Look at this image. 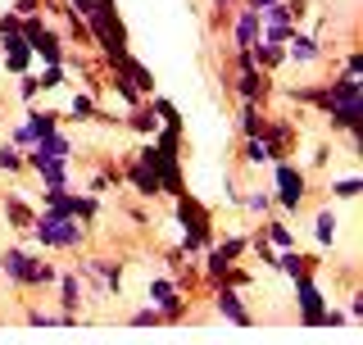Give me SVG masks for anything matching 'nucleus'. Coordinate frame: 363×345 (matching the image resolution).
I'll return each mask as SVG.
<instances>
[{
  "mask_svg": "<svg viewBox=\"0 0 363 345\" xmlns=\"http://www.w3.org/2000/svg\"><path fill=\"white\" fill-rule=\"evenodd\" d=\"M173 214H177V223H182V241H177V250L186 259H200L204 250L218 241V218H213V209L204 200H196L191 191H182L177 200H173Z\"/></svg>",
  "mask_w": 363,
  "mask_h": 345,
  "instance_id": "1",
  "label": "nucleus"
},
{
  "mask_svg": "<svg viewBox=\"0 0 363 345\" xmlns=\"http://www.w3.org/2000/svg\"><path fill=\"white\" fill-rule=\"evenodd\" d=\"M28 241L41 246L45 255H82L86 241H91V227L77 223V218H55V214L37 209V223H32Z\"/></svg>",
  "mask_w": 363,
  "mask_h": 345,
  "instance_id": "2",
  "label": "nucleus"
},
{
  "mask_svg": "<svg viewBox=\"0 0 363 345\" xmlns=\"http://www.w3.org/2000/svg\"><path fill=\"white\" fill-rule=\"evenodd\" d=\"M82 18H86V28H91V45H96V55L105 64H113L118 55L132 50L128 28H123V18H118V0H91V9H86Z\"/></svg>",
  "mask_w": 363,
  "mask_h": 345,
  "instance_id": "3",
  "label": "nucleus"
},
{
  "mask_svg": "<svg viewBox=\"0 0 363 345\" xmlns=\"http://www.w3.org/2000/svg\"><path fill=\"white\" fill-rule=\"evenodd\" d=\"M332 136L340 132H354L359 119H363V100H359V73H340L327 82V109H323Z\"/></svg>",
  "mask_w": 363,
  "mask_h": 345,
  "instance_id": "4",
  "label": "nucleus"
},
{
  "mask_svg": "<svg viewBox=\"0 0 363 345\" xmlns=\"http://www.w3.org/2000/svg\"><path fill=\"white\" fill-rule=\"evenodd\" d=\"M313 182H309V168L291 164V159H277L272 164V209L277 214H300L304 200H309Z\"/></svg>",
  "mask_w": 363,
  "mask_h": 345,
  "instance_id": "5",
  "label": "nucleus"
},
{
  "mask_svg": "<svg viewBox=\"0 0 363 345\" xmlns=\"http://www.w3.org/2000/svg\"><path fill=\"white\" fill-rule=\"evenodd\" d=\"M41 209L55 214V218H77V223L91 227L105 204H100V195H86L77 187H60V191H41Z\"/></svg>",
  "mask_w": 363,
  "mask_h": 345,
  "instance_id": "6",
  "label": "nucleus"
},
{
  "mask_svg": "<svg viewBox=\"0 0 363 345\" xmlns=\"http://www.w3.org/2000/svg\"><path fill=\"white\" fill-rule=\"evenodd\" d=\"M223 87L232 91L236 100H255V105H268V100L277 96V82H272V73H264V68H232Z\"/></svg>",
  "mask_w": 363,
  "mask_h": 345,
  "instance_id": "7",
  "label": "nucleus"
},
{
  "mask_svg": "<svg viewBox=\"0 0 363 345\" xmlns=\"http://www.w3.org/2000/svg\"><path fill=\"white\" fill-rule=\"evenodd\" d=\"M323 314H327V295L318 278H295V323L323 327Z\"/></svg>",
  "mask_w": 363,
  "mask_h": 345,
  "instance_id": "8",
  "label": "nucleus"
},
{
  "mask_svg": "<svg viewBox=\"0 0 363 345\" xmlns=\"http://www.w3.org/2000/svg\"><path fill=\"white\" fill-rule=\"evenodd\" d=\"M118 172H123V182H128L141 200H159V177H155V168L145 164L136 150H123L118 155Z\"/></svg>",
  "mask_w": 363,
  "mask_h": 345,
  "instance_id": "9",
  "label": "nucleus"
},
{
  "mask_svg": "<svg viewBox=\"0 0 363 345\" xmlns=\"http://www.w3.org/2000/svg\"><path fill=\"white\" fill-rule=\"evenodd\" d=\"M209 295H213V314L223 318V323H232V327H255V314H250V305H245V295L236 291V286H209Z\"/></svg>",
  "mask_w": 363,
  "mask_h": 345,
  "instance_id": "10",
  "label": "nucleus"
},
{
  "mask_svg": "<svg viewBox=\"0 0 363 345\" xmlns=\"http://www.w3.org/2000/svg\"><path fill=\"white\" fill-rule=\"evenodd\" d=\"M60 282V268L50 263V255L45 250H32L28 246V255H23V278H18V291L28 295V291H45V286H55Z\"/></svg>",
  "mask_w": 363,
  "mask_h": 345,
  "instance_id": "11",
  "label": "nucleus"
},
{
  "mask_svg": "<svg viewBox=\"0 0 363 345\" xmlns=\"http://www.w3.org/2000/svg\"><path fill=\"white\" fill-rule=\"evenodd\" d=\"M73 155H77V146H73V136H68L64 128L60 132H50V136H41L37 146H28V150H23V164H45V159H68V164H73Z\"/></svg>",
  "mask_w": 363,
  "mask_h": 345,
  "instance_id": "12",
  "label": "nucleus"
},
{
  "mask_svg": "<svg viewBox=\"0 0 363 345\" xmlns=\"http://www.w3.org/2000/svg\"><path fill=\"white\" fill-rule=\"evenodd\" d=\"M264 141H268V150H272V164H277V159H291L295 146H300V128H295V119H277V114H268Z\"/></svg>",
  "mask_w": 363,
  "mask_h": 345,
  "instance_id": "13",
  "label": "nucleus"
},
{
  "mask_svg": "<svg viewBox=\"0 0 363 345\" xmlns=\"http://www.w3.org/2000/svg\"><path fill=\"white\" fill-rule=\"evenodd\" d=\"M232 50H250L259 37H264V18H259V9H250V5H241V9H232Z\"/></svg>",
  "mask_w": 363,
  "mask_h": 345,
  "instance_id": "14",
  "label": "nucleus"
},
{
  "mask_svg": "<svg viewBox=\"0 0 363 345\" xmlns=\"http://www.w3.org/2000/svg\"><path fill=\"white\" fill-rule=\"evenodd\" d=\"M272 268L277 273H286V278L295 282V278H318V255H304L300 246H291V250H277V259H272Z\"/></svg>",
  "mask_w": 363,
  "mask_h": 345,
  "instance_id": "15",
  "label": "nucleus"
},
{
  "mask_svg": "<svg viewBox=\"0 0 363 345\" xmlns=\"http://www.w3.org/2000/svg\"><path fill=\"white\" fill-rule=\"evenodd\" d=\"M105 68H109V73H118V77H128V82L141 91V96H155V73H150V68H145L141 60H136L132 50H128V55H118V60L105 64Z\"/></svg>",
  "mask_w": 363,
  "mask_h": 345,
  "instance_id": "16",
  "label": "nucleus"
},
{
  "mask_svg": "<svg viewBox=\"0 0 363 345\" xmlns=\"http://www.w3.org/2000/svg\"><path fill=\"white\" fill-rule=\"evenodd\" d=\"M32 223H37V204H28L23 191H5V227H14L18 236H28Z\"/></svg>",
  "mask_w": 363,
  "mask_h": 345,
  "instance_id": "17",
  "label": "nucleus"
},
{
  "mask_svg": "<svg viewBox=\"0 0 363 345\" xmlns=\"http://www.w3.org/2000/svg\"><path fill=\"white\" fill-rule=\"evenodd\" d=\"M18 128L28 132V141H32V146H37L41 136H50V132H60V128H64V114H60V109H32V105H28V114H23Z\"/></svg>",
  "mask_w": 363,
  "mask_h": 345,
  "instance_id": "18",
  "label": "nucleus"
},
{
  "mask_svg": "<svg viewBox=\"0 0 363 345\" xmlns=\"http://www.w3.org/2000/svg\"><path fill=\"white\" fill-rule=\"evenodd\" d=\"M0 55H5V73H28L32 68V50L23 41V32H0Z\"/></svg>",
  "mask_w": 363,
  "mask_h": 345,
  "instance_id": "19",
  "label": "nucleus"
},
{
  "mask_svg": "<svg viewBox=\"0 0 363 345\" xmlns=\"http://www.w3.org/2000/svg\"><path fill=\"white\" fill-rule=\"evenodd\" d=\"M60 314H68V318H77L82 323V305H86V291H82V278H77L73 268L68 273H60Z\"/></svg>",
  "mask_w": 363,
  "mask_h": 345,
  "instance_id": "20",
  "label": "nucleus"
},
{
  "mask_svg": "<svg viewBox=\"0 0 363 345\" xmlns=\"http://www.w3.org/2000/svg\"><path fill=\"white\" fill-rule=\"evenodd\" d=\"M281 50H286L291 64H318V60H323V41H318L313 32H300V28L291 32V41L281 45Z\"/></svg>",
  "mask_w": 363,
  "mask_h": 345,
  "instance_id": "21",
  "label": "nucleus"
},
{
  "mask_svg": "<svg viewBox=\"0 0 363 345\" xmlns=\"http://www.w3.org/2000/svg\"><path fill=\"white\" fill-rule=\"evenodd\" d=\"M28 172H37L41 191H60V187H73V172H68V159H45V164H32Z\"/></svg>",
  "mask_w": 363,
  "mask_h": 345,
  "instance_id": "22",
  "label": "nucleus"
},
{
  "mask_svg": "<svg viewBox=\"0 0 363 345\" xmlns=\"http://www.w3.org/2000/svg\"><path fill=\"white\" fill-rule=\"evenodd\" d=\"M264 128H268V105L241 100V105H236V132L241 136H264Z\"/></svg>",
  "mask_w": 363,
  "mask_h": 345,
  "instance_id": "23",
  "label": "nucleus"
},
{
  "mask_svg": "<svg viewBox=\"0 0 363 345\" xmlns=\"http://www.w3.org/2000/svg\"><path fill=\"white\" fill-rule=\"evenodd\" d=\"M123 128H128L132 136H141V141H150V136L159 132V119H155V109L141 100V105H132L128 114H123Z\"/></svg>",
  "mask_w": 363,
  "mask_h": 345,
  "instance_id": "24",
  "label": "nucleus"
},
{
  "mask_svg": "<svg viewBox=\"0 0 363 345\" xmlns=\"http://www.w3.org/2000/svg\"><path fill=\"white\" fill-rule=\"evenodd\" d=\"M96 119H100V96H91V91H73V96H68L64 123H96Z\"/></svg>",
  "mask_w": 363,
  "mask_h": 345,
  "instance_id": "25",
  "label": "nucleus"
},
{
  "mask_svg": "<svg viewBox=\"0 0 363 345\" xmlns=\"http://www.w3.org/2000/svg\"><path fill=\"white\" fill-rule=\"evenodd\" d=\"M336 236H340V214L332 204H323V209L313 214V241L327 250V246H336Z\"/></svg>",
  "mask_w": 363,
  "mask_h": 345,
  "instance_id": "26",
  "label": "nucleus"
},
{
  "mask_svg": "<svg viewBox=\"0 0 363 345\" xmlns=\"http://www.w3.org/2000/svg\"><path fill=\"white\" fill-rule=\"evenodd\" d=\"M145 105L155 109L159 128H173V132H186V119H182V109H177V105H173V100H168V96H159V91H155V96H145Z\"/></svg>",
  "mask_w": 363,
  "mask_h": 345,
  "instance_id": "27",
  "label": "nucleus"
},
{
  "mask_svg": "<svg viewBox=\"0 0 363 345\" xmlns=\"http://www.w3.org/2000/svg\"><path fill=\"white\" fill-rule=\"evenodd\" d=\"M250 64L264 68V73H277V68L286 64V50L272 45V41H255V45H250Z\"/></svg>",
  "mask_w": 363,
  "mask_h": 345,
  "instance_id": "28",
  "label": "nucleus"
},
{
  "mask_svg": "<svg viewBox=\"0 0 363 345\" xmlns=\"http://www.w3.org/2000/svg\"><path fill=\"white\" fill-rule=\"evenodd\" d=\"M23 255H28V246H23V241H14V246L0 250V278L14 286V291H18V278H23Z\"/></svg>",
  "mask_w": 363,
  "mask_h": 345,
  "instance_id": "29",
  "label": "nucleus"
},
{
  "mask_svg": "<svg viewBox=\"0 0 363 345\" xmlns=\"http://www.w3.org/2000/svg\"><path fill=\"white\" fill-rule=\"evenodd\" d=\"M281 96L291 100V105H309L323 114L327 109V82H309V87H291V91H281Z\"/></svg>",
  "mask_w": 363,
  "mask_h": 345,
  "instance_id": "30",
  "label": "nucleus"
},
{
  "mask_svg": "<svg viewBox=\"0 0 363 345\" xmlns=\"http://www.w3.org/2000/svg\"><path fill=\"white\" fill-rule=\"evenodd\" d=\"M241 164H245V168H264V164H272V150H268L264 136H241Z\"/></svg>",
  "mask_w": 363,
  "mask_h": 345,
  "instance_id": "31",
  "label": "nucleus"
},
{
  "mask_svg": "<svg viewBox=\"0 0 363 345\" xmlns=\"http://www.w3.org/2000/svg\"><path fill=\"white\" fill-rule=\"evenodd\" d=\"M213 250H218V259H227V263H236L250 250V236L245 232H227L223 241H213Z\"/></svg>",
  "mask_w": 363,
  "mask_h": 345,
  "instance_id": "32",
  "label": "nucleus"
},
{
  "mask_svg": "<svg viewBox=\"0 0 363 345\" xmlns=\"http://www.w3.org/2000/svg\"><path fill=\"white\" fill-rule=\"evenodd\" d=\"M327 191H332V200H359L363 182H359V172H345V177H332V182H327Z\"/></svg>",
  "mask_w": 363,
  "mask_h": 345,
  "instance_id": "33",
  "label": "nucleus"
},
{
  "mask_svg": "<svg viewBox=\"0 0 363 345\" xmlns=\"http://www.w3.org/2000/svg\"><path fill=\"white\" fill-rule=\"evenodd\" d=\"M23 323H28V327H77V318H68V314H45V309H28V314H23Z\"/></svg>",
  "mask_w": 363,
  "mask_h": 345,
  "instance_id": "34",
  "label": "nucleus"
},
{
  "mask_svg": "<svg viewBox=\"0 0 363 345\" xmlns=\"http://www.w3.org/2000/svg\"><path fill=\"white\" fill-rule=\"evenodd\" d=\"M236 204H241L245 214H259V218L277 214V209H272V191H245V195H241V200H236Z\"/></svg>",
  "mask_w": 363,
  "mask_h": 345,
  "instance_id": "35",
  "label": "nucleus"
},
{
  "mask_svg": "<svg viewBox=\"0 0 363 345\" xmlns=\"http://www.w3.org/2000/svg\"><path fill=\"white\" fill-rule=\"evenodd\" d=\"M0 172H9V177H18V172H28V164H23V150L9 141H0Z\"/></svg>",
  "mask_w": 363,
  "mask_h": 345,
  "instance_id": "36",
  "label": "nucleus"
},
{
  "mask_svg": "<svg viewBox=\"0 0 363 345\" xmlns=\"http://www.w3.org/2000/svg\"><path fill=\"white\" fill-rule=\"evenodd\" d=\"M128 327H168V323H164V314H159L155 305H141V309L128 314Z\"/></svg>",
  "mask_w": 363,
  "mask_h": 345,
  "instance_id": "37",
  "label": "nucleus"
},
{
  "mask_svg": "<svg viewBox=\"0 0 363 345\" xmlns=\"http://www.w3.org/2000/svg\"><path fill=\"white\" fill-rule=\"evenodd\" d=\"M14 91H18L23 105H37V96H41V77L28 68V73H18V87H14Z\"/></svg>",
  "mask_w": 363,
  "mask_h": 345,
  "instance_id": "38",
  "label": "nucleus"
},
{
  "mask_svg": "<svg viewBox=\"0 0 363 345\" xmlns=\"http://www.w3.org/2000/svg\"><path fill=\"white\" fill-rule=\"evenodd\" d=\"M41 91H60L64 87V77H68V68L64 64H41Z\"/></svg>",
  "mask_w": 363,
  "mask_h": 345,
  "instance_id": "39",
  "label": "nucleus"
},
{
  "mask_svg": "<svg viewBox=\"0 0 363 345\" xmlns=\"http://www.w3.org/2000/svg\"><path fill=\"white\" fill-rule=\"evenodd\" d=\"M223 282H227V286H236V291H245V286L255 282V273H250V268H241V259H236L232 268H227V278H223Z\"/></svg>",
  "mask_w": 363,
  "mask_h": 345,
  "instance_id": "40",
  "label": "nucleus"
},
{
  "mask_svg": "<svg viewBox=\"0 0 363 345\" xmlns=\"http://www.w3.org/2000/svg\"><path fill=\"white\" fill-rule=\"evenodd\" d=\"M332 159H336V150H332V141H323V146H318V150L309 155V168H313V172H323L327 164H332Z\"/></svg>",
  "mask_w": 363,
  "mask_h": 345,
  "instance_id": "41",
  "label": "nucleus"
},
{
  "mask_svg": "<svg viewBox=\"0 0 363 345\" xmlns=\"http://www.w3.org/2000/svg\"><path fill=\"white\" fill-rule=\"evenodd\" d=\"M41 5H45V0H14V14L18 18H32V14H41Z\"/></svg>",
  "mask_w": 363,
  "mask_h": 345,
  "instance_id": "42",
  "label": "nucleus"
},
{
  "mask_svg": "<svg viewBox=\"0 0 363 345\" xmlns=\"http://www.w3.org/2000/svg\"><path fill=\"white\" fill-rule=\"evenodd\" d=\"M345 318H350V323H359V318H363V295H359V291L350 295V305H345Z\"/></svg>",
  "mask_w": 363,
  "mask_h": 345,
  "instance_id": "43",
  "label": "nucleus"
},
{
  "mask_svg": "<svg viewBox=\"0 0 363 345\" xmlns=\"http://www.w3.org/2000/svg\"><path fill=\"white\" fill-rule=\"evenodd\" d=\"M345 73H363V55H359V50L345 55Z\"/></svg>",
  "mask_w": 363,
  "mask_h": 345,
  "instance_id": "44",
  "label": "nucleus"
},
{
  "mask_svg": "<svg viewBox=\"0 0 363 345\" xmlns=\"http://www.w3.org/2000/svg\"><path fill=\"white\" fill-rule=\"evenodd\" d=\"M128 218L136 227H150V218H145V209H136V204H128Z\"/></svg>",
  "mask_w": 363,
  "mask_h": 345,
  "instance_id": "45",
  "label": "nucleus"
},
{
  "mask_svg": "<svg viewBox=\"0 0 363 345\" xmlns=\"http://www.w3.org/2000/svg\"><path fill=\"white\" fill-rule=\"evenodd\" d=\"M241 5H250V9H264V5H272V0H241Z\"/></svg>",
  "mask_w": 363,
  "mask_h": 345,
  "instance_id": "46",
  "label": "nucleus"
},
{
  "mask_svg": "<svg viewBox=\"0 0 363 345\" xmlns=\"http://www.w3.org/2000/svg\"><path fill=\"white\" fill-rule=\"evenodd\" d=\"M213 5H223V9H232V5H241V0H213Z\"/></svg>",
  "mask_w": 363,
  "mask_h": 345,
  "instance_id": "47",
  "label": "nucleus"
}]
</instances>
